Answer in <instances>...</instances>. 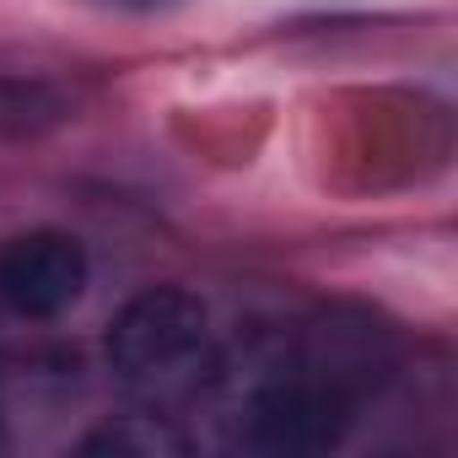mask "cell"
Segmentation results:
<instances>
[{
    "mask_svg": "<svg viewBox=\"0 0 458 458\" xmlns=\"http://www.w3.org/2000/svg\"><path fill=\"white\" fill-rule=\"evenodd\" d=\"M383 372V335L340 313L281 329L243 377L238 442L254 453H329Z\"/></svg>",
    "mask_w": 458,
    "mask_h": 458,
    "instance_id": "cell-1",
    "label": "cell"
},
{
    "mask_svg": "<svg viewBox=\"0 0 458 458\" xmlns=\"http://www.w3.org/2000/svg\"><path fill=\"white\" fill-rule=\"evenodd\" d=\"M98 6H114V12H135V17H151V12H173L183 0H98Z\"/></svg>",
    "mask_w": 458,
    "mask_h": 458,
    "instance_id": "cell-5",
    "label": "cell"
},
{
    "mask_svg": "<svg viewBox=\"0 0 458 458\" xmlns=\"http://www.w3.org/2000/svg\"><path fill=\"white\" fill-rule=\"evenodd\" d=\"M92 281V259L71 233L38 226L0 249V308L17 318H60L81 302Z\"/></svg>",
    "mask_w": 458,
    "mask_h": 458,
    "instance_id": "cell-3",
    "label": "cell"
},
{
    "mask_svg": "<svg viewBox=\"0 0 458 458\" xmlns=\"http://www.w3.org/2000/svg\"><path fill=\"white\" fill-rule=\"evenodd\" d=\"M65 114V98L49 92L44 81H17L0 76V130H38Z\"/></svg>",
    "mask_w": 458,
    "mask_h": 458,
    "instance_id": "cell-4",
    "label": "cell"
},
{
    "mask_svg": "<svg viewBox=\"0 0 458 458\" xmlns=\"http://www.w3.org/2000/svg\"><path fill=\"white\" fill-rule=\"evenodd\" d=\"M103 356H108V372L119 377V388H130L146 404L189 399L221 372L210 308L183 286L135 292L114 313Z\"/></svg>",
    "mask_w": 458,
    "mask_h": 458,
    "instance_id": "cell-2",
    "label": "cell"
}]
</instances>
